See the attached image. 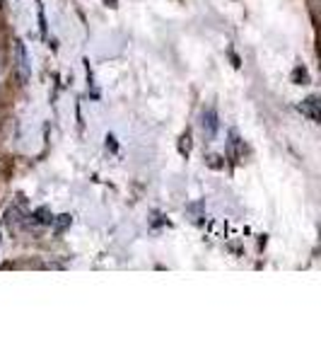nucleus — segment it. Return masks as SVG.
<instances>
[{
    "instance_id": "obj_1",
    "label": "nucleus",
    "mask_w": 321,
    "mask_h": 363,
    "mask_svg": "<svg viewBox=\"0 0 321 363\" xmlns=\"http://www.w3.org/2000/svg\"><path fill=\"white\" fill-rule=\"evenodd\" d=\"M15 63H17V75H20V80L27 83V80L32 78V58H29L22 42L15 44Z\"/></svg>"
},
{
    "instance_id": "obj_2",
    "label": "nucleus",
    "mask_w": 321,
    "mask_h": 363,
    "mask_svg": "<svg viewBox=\"0 0 321 363\" xmlns=\"http://www.w3.org/2000/svg\"><path fill=\"white\" fill-rule=\"evenodd\" d=\"M300 109H302L305 114H309V119H312V121H317V119H319V114H317V97L305 99V102L300 104Z\"/></svg>"
}]
</instances>
